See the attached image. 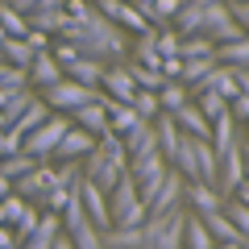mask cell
I'll return each mask as SVG.
<instances>
[{
  "label": "cell",
  "mask_w": 249,
  "mask_h": 249,
  "mask_svg": "<svg viewBox=\"0 0 249 249\" xmlns=\"http://www.w3.org/2000/svg\"><path fill=\"white\" fill-rule=\"evenodd\" d=\"M124 170H129V154H124V142H121L116 133L96 137V145H91L88 162H83V178H91L100 191H112L116 178H121Z\"/></svg>",
  "instance_id": "6da1fadb"
},
{
  "label": "cell",
  "mask_w": 249,
  "mask_h": 249,
  "mask_svg": "<svg viewBox=\"0 0 249 249\" xmlns=\"http://www.w3.org/2000/svg\"><path fill=\"white\" fill-rule=\"evenodd\" d=\"M183 224H187L183 208H170L162 216H145L142 220V249H183Z\"/></svg>",
  "instance_id": "7a4b0ae2"
},
{
  "label": "cell",
  "mask_w": 249,
  "mask_h": 249,
  "mask_svg": "<svg viewBox=\"0 0 249 249\" xmlns=\"http://www.w3.org/2000/svg\"><path fill=\"white\" fill-rule=\"evenodd\" d=\"M108 220H112V229L145 220V204H142V196H137V183H133L129 170H124V175L116 178V187L108 191Z\"/></svg>",
  "instance_id": "3957f363"
},
{
  "label": "cell",
  "mask_w": 249,
  "mask_h": 249,
  "mask_svg": "<svg viewBox=\"0 0 249 249\" xmlns=\"http://www.w3.org/2000/svg\"><path fill=\"white\" fill-rule=\"evenodd\" d=\"M67 129H71V116H67V112H50V116H46V121L34 129V133H25V137H21V150H25V154H34L37 162H50L54 145L62 142V133H67Z\"/></svg>",
  "instance_id": "277c9868"
},
{
  "label": "cell",
  "mask_w": 249,
  "mask_h": 249,
  "mask_svg": "<svg viewBox=\"0 0 249 249\" xmlns=\"http://www.w3.org/2000/svg\"><path fill=\"white\" fill-rule=\"evenodd\" d=\"M100 91L96 88H83V83H75V79H67L62 75L58 83H50V88H42V100L50 104V112H67L71 116L75 108H83V104H91Z\"/></svg>",
  "instance_id": "5b68a950"
},
{
  "label": "cell",
  "mask_w": 249,
  "mask_h": 249,
  "mask_svg": "<svg viewBox=\"0 0 249 249\" xmlns=\"http://www.w3.org/2000/svg\"><path fill=\"white\" fill-rule=\"evenodd\" d=\"M91 145H96V137H91L88 129H79V124H71V129L62 133V142L54 145L50 158L54 162H79V158H88V154H91Z\"/></svg>",
  "instance_id": "8992f818"
},
{
  "label": "cell",
  "mask_w": 249,
  "mask_h": 249,
  "mask_svg": "<svg viewBox=\"0 0 249 249\" xmlns=\"http://www.w3.org/2000/svg\"><path fill=\"white\" fill-rule=\"evenodd\" d=\"M58 183V175H54V166H34L29 170V175H21V178H13V191H17V196H25L29 204H37V199L46 196V191H50V187Z\"/></svg>",
  "instance_id": "52a82bcc"
},
{
  "label": "cell",
  "mask_w": 249,
  "mask_h": 249,
  "mask_svg": "<svg viewBox=\"0 0 249 249\" xmlns=\"http://www.w3.org/2000/svg\"><path fill=\"white\" fill-rule=\"evenodd\" d=\"M241 178H245V154H241V145H232V150L220 158V170H216V191L229 199L232 191L241 187Z\"/></svg>",
  "instance_id": "ba28073f"
},
{
  "label": "cell",
  "mask_w": 249,
  "mask_h": 249,
  "mask_svg": "<svg viewBox=\"0 0 249 249\" xmlns=\"http://www.w3.org/2000/svg\"><path fill=\"white\" fill-rule=\"evenodd\" d=\"M79 199H83V212H88V220L96 224L100 232L112 229V220H108V191H100L91 178H83V183H79Z\"/></svg>",
  "instance_id": "9c48e42d"
},
{
  "label": "cell",
  "mask_w": 249,
  "mask_h": 249,
  "mask_svg": "<svg viewBox=\"0 0 249 249\" xmlns=\"http://www.w3.org/2000/svg\"><path fill=\"white\" fill-rule=\"evenodd\" d=\"M183 183H187V178L170 166L166 178H162V187H158V196L150 199V212H145V216H162V212H170V208H178V199H183Z\"/></svg>",
  "instance_id": "30bf717a"
},
{
  "label": "cell",
  "mask_w": 249,
  "mask_h": 249,
  "mask_svg": "<svg viewBox=\"0 0 249 249\" xmlns=\"http://www.w3.org/2000/svg\"><path fill=\"white\" fill-rule=\"evenodd\" d=\"M124 154H129V162L133 158H145V154L158 150V133H154V121H137L133 124V133H124Z\"/></svg>",
  "instance_id": "8fae6325"
},
{
  "label": "cell",
  "mask_w": 249,
  "mask_h": 249,
  "mask_svg": "<svg viewBox=\"0 0 249 249\" xmlns=\"http://www.w3.org/2000/svg\"><path fill=\"white\" fill-rule=\"evenodd\" d=\"M183 199L191 204V212L204 216V212H216V208H224V196L216 191L212 183H183Z\"/></svg>",
  "instance_id": "7c38bea8"
},
{
  "label": "cell",
  "mask_w": 249,
  "mask_h": 249,
  "mask_svg": "<svg viewBox=\"0 0 249 249\" xmlns=\"http://www.w3.org/2000/svg\"><path fill=\"white\" fill-rule=\"evenodd\" d=\"M100 91H104L108 100H121V104H129V100H133V91H137V83L129 79V71H124V67H104Z\"/></svg>",
  "instance_id": "4fadbf2b"
},
{
  "label": "cell",
  "mask_w": 249,
  "mask_h": 249,
  "mask_svg": "<svg viewBox=\"0 0 249 249\" xmlns=\"http://www.w3.org/2000/svg\"><path fill=\"white\" fill-rule=\"evenodd\" d=\"M71 124H79V129H88L91 137H104V133H112V129H108V112H104V104H100V96L91 100V104L75 108V112H71Z\"/></svg>",
  "instance_id": "5bb4252c"
},
{
  "label": "cell",
  "mask_w": 249,
  "mask_h": 249,
  "mask_svg": "<svg viewBox=\"0 0 249 249\" xmlns=\"http://www.w3.org/2000/svg\"><path fill=\"white\" fill-rule=\"evenodd\" d=\"M170 116H175L178 133H187V137H208V133H212V121L196 108V100H187V104L178 108V112H170Z\"/></svg>",
  "instance_id": "9a60e30c"
},
{
  "label": "cell",
  "mask_w": 249,
  "mask_h": 249,
  "mask_svg": "<svg viewBox=\"0 0 249 249\" xmlns=\"http://www.w3.org/2000/svg\"><path fill=\"white\" fill-rule=\"evenodd\" d=\"M58 79H62L58 58H54L50 50H37L34 62H29V83H34V88H50V83H58Z\"/></svg>",
  "instance_id": "2e32d148"
},
{
  "label": "cell",
  "mask_w": 249,
  "mask_h": 249,
  "mask_svg": "<svg viewBox=\"0 0 249 249\" xmlns=\"http://www.w3.org/2000/svg\"><path fill=\"white\" fill-rule=\"evenodd\" d=\"M104 67H108V62H96V58H83V54H79L71 67H62V75H67V79H75V83H83V88H96V91H100Z\"/></svg>",
  "instance_id": "e0dca14e"
},
{
  "label": "cell",
  "mask_w": 249,
  "mask_h": 249,
  "mask_svg": "<svg viewBox=\"0 0 249 249\" xmlns=\"http://www.w3.org/2000/svg\"><path fill=\"white\" fill-rule=\"evenodd\" d=\"M208 142H212V150H216V158H224V154L237 145V121H232L229 112H220L212 121V133H208Z\"/></svg>",
  "instance_id": "ac0fdd59"
},
{
  "label": "cell",
  "mask_w": 249,
  "mask_h": 249,
  "mask_svg": "<svg viewBox=\"0 0 249 249\" xmlns=\"http://www.w3.org/2000/svg\"><path fill=\"white\" fill-rule=\"evenodd\" d=\"M34 54H37V50L25 42V37H4V42H0V62H9V67H21V71H29Z\"/></svg>",
  "instance_id": "d6986e66"
},
{
  "label": "cell",
  "mask_w": 249,
  "mask_h": 249,
  "mask_svg": "<svg viewBox=\"0 0 249 249\" xmlns=\"http://www.w3.org/2000/svg\"><path fill=\"white\" fill-rule=\"evenodd\" d=\"M104 249H142V224H124V229H104L100 232Z\"/></svg>",
  "instance_id": "ffe728a7"
},
{
  "label": "cell",
  "mask_w": 249,
  "mask_h": 249,
  "mask_svg": "<svg viewBox=\"0 0 249 249\" xmlns=\"http://www.w3.org/2000/svg\"><path fill=\"white\" fill-rule=\"evenodd\" d=\"M199 220L208 224V232H212L216 241H237V245H245V237H241V232H237V224H232L229 216H224V208H216V212H204Z\"/></svg>",
  "instance_id": "44dd1931"
},
{
  "label": "cell",
  "mask_w": 249,
  "mask_h": 249,
  "mask_svg": "<svg viewBox=\"0 0 249 249\" xmlns=\"http://www.w3.org/2000/svg\"><path fill=\"white\" fill-rule=\"evenodd\" d=\"M124 71H129V79L137 83V91H158L162 83H166L158 67H150V62H137V58H129V67H124Z\"/></svg>",
  "instance_id": "7402d4cb"
},
{
  "label": "cell",
  "mask_w": 249,
  "mask_h": 249,
  "mask_svg": "<svg viewBox=\"0 0 249 249\" xmlns=\"http://www.w3.org/2000/svg\"><path fill=\"white\" fill-rule=\"evenodd\" d=\"M183 245L187 249H216V237L208 232V224L199 220L196 212L187 216V224H183Z\"/></svg>",
  "instance_id": "603a6c76"
},
{
  "label": "cell",
  "mask_w": 249,
  "mask_h": 249,
  "mask_svg": "<svg viewBox=\"0 0 249 249\" xmlns=\"http://www.w3.org/2000/svg\"><path fill=\"white\" fill-rule=\"evenodd\" d=\"M46 116H50V104H46V100H34V104H29L25 112H21L17 121L9 124V129H13V133H17V137H25V133H34L37 124L46 121Z\"/></svg>",
  "instance_id": "cb8c5ba5"
},
{
  "label": "cell",
  "mask_w": 249,
  "mask_h": 249,
  "mask_svg": "<svg viewBox=\"0 0 249 249\" xmlns=\"http://www.w3.org/2000/svg\"><path fill=\"white\" fill-rule=\"evenodd\" d=\"M216 62H220V67H249V37L220 42L216 46Z\"/></svg>",
  "instance_id": "d4e9b609"
},
{
  "label": "cell",
  "mask_w": 249,
  "mask_h": 249,
  "mask_svg": "<svg viewBox=\"0 0 249 249\" xmlns=\"http://www.w3.org/2000/svg\"><path fill=\"white\" fill-rule=\"evenodd\" d=\"M187 100H191V91H187L178 79H166V83L158 88V112H178Z\"/></svg>",
  "instance_id": "484cf974"
},
{
  "label": "cell",
  "mask_w": 249,
  "mask_h": 249,
  "mask_svg": "<svg viewBox=\"0 0 249 249\" xmlns=\"http://www.w3.org/2000/svg\"><path fill=\"white\" fill-rule=\"evenodd\" d=\"M25 21H29V29H37V34H58L62 21H67V13L62 9H34V13H25Z\"/></svg>",
  "instance_id": "4316f807"
},
{
  "label": "cell",
  "mask_w": 249,
  "mask_h": 249,
  "mask_svg": "<svg viewBox=\"0 0 249 249\" xmlns=\"http://www.w3.org/2000/svg\"><path fill=\"white\" fill-rule=\"evenodd\" d=\"M67 237H71L75 249H104V245H100V229L88 220V216H83L79 224H71V229H67Z\"/></svg>",
  "instance_id": "83f0119b"
},
{
  "label": "cell",
  "mask_w": 249,
  "mask_h": 249,
  "mask_svg": "<svg viewBox=\"0 0 249 249\" xmlns=\"http://www.w3.org/2000/svg\"><path fill=\"white\" fill-rule=\"evenodd\" d=\"M212 67H216V54H208V58H183V75H178V83L191 91L208 71H212Z\"/></svg>",
  "instance_id": "f1b7e54d"
},
{
  "label": "cell",
  "mask_w": 249,
  "mask_h": 249,
  "mask_svg": "<svg viewBox=\"0 0 249 249\" xmlns=\"http://www.w3.org/2000/svg\"><path fill=\"white\" fill-rule=\"evenodd\" d=\"M34 166H42V162H37L34 154H25V150L9 154V158H0V175H4V178H21V175H29Z\"/></svg>",
  "instance_id": "f546056e"
},
{
  "label": "cell",
  "mask_w": 249,
  "mask_h": 249,
  "mask_svg": "<svg viewBox=\"0 0 249 249\" xmlns=\"http://www.w3.org/2000/svg\"><path fill=\"white\" fill-rule=\"evenodd\" d=\"M208 54H216V42L204 34H187L178 42V58H208Z\"/></svg>",
  "instance_id": "4dcf8cb0"
},
{
  "label": "cell",
  "mask_w": 249,
  "mask_h": 249,
  "mask_svg": "<svg viewBox=\"0 0 249 249\" xmlns=\"http://www.w3.org/2000/svg\"><path fill=\"white\" fill-rule=\"evenodd\" d=\"M0 25H4V34H9V37H25L29 34L25 13H17L13 4H4V0H0Z\"/></svg>",
  "instance_id": "1f68e13d"
},
{
  "label": "cell",
  "mask_w": 249,
  "mask_h": 249,
  "mask_svg": "<svg viewBox=\"0 0 249 249\" xmlns=\"http://www.w3.org/2000/svg\"><path fill=\"white\" fill-rule=\"evenodd\" d=\"M191 100H196V108L208 116V121H216L220 112H229V100H224L220 91H199V96H191Z\"/></svg>",
  "instance_id": "d6a6232c"
},
{
  "label": "cell",
  "mask_w": 249,
  "mask_h": 249,
  "mask_svg": "<svg viewBox=\"0 0 249 249\" xmlns=\"http://www.w3.org/2000/svg\"><path fill=\"white\" fill-rule=\"evenodd\" d=\"M34 100H37V96H29V88H21V91H13V96L4 100V104H0V112H4V124H13V121H17V116L25 112L29 104H34Z\"/></svg>",
  "instance_id": "836d02e7"
},
{
  "label": "cell",
  "mask_w": 249,
  "mask_h": 249,
  "mask_svg": "<svg viewBox=\"0 0 249 249\" xmlns=\"http://www.w3.org/2000/svg\"><path fill=\"white\" fill-rule=\"evenodd\" d=\"M129 104H133V112L142 116V121H154V116H158V91H133Z\"/></svg>",
  "instance_id": "e575fe53"
},
{
  "label": "cell",
  "mask_w": 249,
  "mask_h": 249,
  "mask_svg": "<svg viewBox=\"0 0 249 249\" xmlns=\"http://www.w3.org/2000/svg\"><path fill=\"white\" fill-rule=\"evenodd\" d=\"M37 216H42V208H37V204H29L25 212H21L17 220H13V237H17V241H25L29 232L37 229Z\"/></svg>",
  "instance_id": "d590c367"
},
{
  "label": "cell",
  "mask_w": 249,
  "mask_h": 249,
  "mask_svg": "<svg viewBox=\"0 0 249 249\" xmlns=\"http://www.w3.org/2000/svg\"><path fill=\"white\" fill-rule=\"evenodd\" d=\"M224 216H229V220L237 224V232L249 241V208H245V204H237V199H224Z\"/></svg>",
  "instance_id": "8d00e7d4"
},
{
  "label": "cell",
  "mask_w": 249,
  "mask_h": 249,
  "mask_svg": "<svg viewBox=\"0 0 249 249\" xmlns=\"http://www.w3.org/2000/svg\"><path fill=\"white\" fill-rule=\"evenodd\" d=\"M50 54L58 58V67H71V62L79 58V46H75V42H62V37H58V42H50Z\"/></svg>",
  "instance_id": "74e56055"
},
{
  "label": "cell",
  "mask_w": 249,
  "mask_h": 249,
  "mask_svg": "<svg viewBox=\"0 0 249 249\" xmlns=\"http://www.w3.org/2000/svg\"><path fill=\"white\" fill-rule=\"evenodd\" d=\"M178 42H183V37H178L175 29H158V58H170V54H178Z\"/></svg>",
  "instance_id": "f35d334b"
},
{
  "label": "cell",
  "mask_w": 249,
  "mask_h": 249,
  "mask_svg": "<svg viewBox=\"0 0 249 249\" xmlns=\"http://www.w3.org/2000/svg\"><path fill=\"white\" fill-rule=\"evenodd\" d=\"M62 13H67L71 21H88L91 13H96V4H91V0H67V4H62Z\"/></svg>",
  "instance_id": "ab89813d"
},
{
  "label": "cell",
  "mask_w": 249,
  "mask_h": 249,
  "mask_svg": "<svg viewBox=\"0 0 249 249\" xmlns=\"http://www.w3.org/2000/svg\"><path fill=\"white\" fill-rule=\"evenodd\" d=\"M229 13H232V21H237V25L245 29V37H249V0H232Z\"/></svg>",
  "instance_id": "60d3db41"
},
{
  "label": "cell",
  "mask_w": 249,
  "mask_h": 249,
  "mask_svg": "<svg viewBox=\"0 0 249 249\" xmlns=\"http://www.w3.org/2000/svg\"><path fill=\"white\" fill-rule=\"evenodd\" d=\"M21 150V137L13 133V129H0V158H9V154Z\"/></svg>",
  "instance_id": "b9f144b4"
},
{
  "label": "cell",
  "mask_w": 249,
  "mask_h": 249,
  "mask_svg": "<svg viewBox=\"0 0 249 249\" xmlns=\"http://www.w3.org/2000/svg\"><path fill=\"white\" fill-rule=\"evenodd\" d=\"M178 75H183V58H178V54L162 58V79H178Z\"/></svg>",
  "instance_id": "7bdbcfd3"
},
{
  "label": "cell",
  "mask_w": 249,
  "mask_h": 249,
  "mask_svg": "<svg viewBox=\"0 0 249 249\" xmlns=\"http://www.w3.org/2000/svg\"><path fill=\"white\" fill-rule=\"evenodd\" d=\"M25 42L34 46V50H50V34H37V29H29V34H25Z\"/></svg>",
  "instance_id": "ee69618b"
},
{
  "label": "cell",
  "mask_w": 249,
  "mask_h": 249,
  "mask_svg": "<svg viewBox=\"0 0 249 249\" xmlns=\"http://www.w3.org/2000/svg\"><path fill=\"white\" fill-rule=\"evenodd\" d=\"M17 245V237H13V229L9 224H0V249H13Z\"/></svg>",
  "instance_id": "f6af8a7d"
},
{
  "label": "cell",
  "mask_w": 249,
  "mask_h": 249,
  "mask_svg": "<svg viewBox=\"0 0 249 249\" xmlns=\"http://www.w3.org/2000/svg\"><path fill=\"white\" fill-rule=\"evenodd\" d=\"M4 4H13L17 13H34L37 9V0H4Z\"/></svg>",
  "instance_id": "bcb514c9"
},
{
  "label": "cell",
  "mask_w": 249,
  "mask_h": 249,
  "mask_svg": "<svg viewBox=\"0 0 249 249\" xmlns=\"http://www.w3.org/2000/svg\"><path fill=\"white\" fill-rule=\"evenodd\" d=\"M50 249H75V245H71V237H67V232H58V237L50 241Z\"/></svg>",
  "instance_id": "7dc6e473"
},
{
  "label": "cell",
  "mask_w": 249,
  "mask_h": 249,
  "mask_svg": "<svg viewBox=\"0 0 249 249\" xmlns=\"http://www.w3.org/2000/svg\"><path fill=\"white\" fill-rule=\"evenodd\" d=\"M4 196H13V178H4V175H0V199H4Z\"/></svg>",
  "instance_id": "c3c4849f"
},
{
  "label": "cell",
  "mask_w": 249,
  "mask_h": 249,
  "mask_svg": "<svg viewBox=\"0 0 249 249\" xmlns=\"http://www.w3.org/2000/svg\"><path fill=\"white\" fill-rule=\"evenodd\" d=\"M129 4H133V9H137V13H142V17H145V9H150L154 0H129Z\"/></svg>",
  "instance_id": "681fc988"
},
{
  "label": "cell",
  "mask_w": 249,
  "mask_h": 249,
  "mask_svg": "<svg viewBox=\"0 0 249 249\" xmlns=\"http://www.w3.org/2000/svg\"><path fill=\"white\" fill-rule=\"evenodd\" d=\"M216 249H241L237 241H216Z\"/></svg>",
  "instance_id": "f907efd6"
},
{
  "label": "cell",
  "mask_w": 249,
  "mask_h": 249,
  "mask_svg": "<svg viewBox=\"0 0 249 249\" xmlns=\"http://www.w3.org/2000/svg\"><path fill=\"white\" fill-rule=\"evenodd\" d=\"M191 4H204V9H208V4H216V0H191Z\"/></svg>",
  "instance_id": "816d5d0a"
},
{
  "label": "cell",
  "mask_w": 249,
  "mask_h": 249,
  "mask_svg": "<svg viewBox=\"0 0 249 249\" xmlns=\"http://www.w3.org/2000/svg\"><path fill=\"white\" fill-rule=\"evenodd\" d=\"M241 154H245V166H249V145H241Z\"/></svg>",
  "instance_id": "f5cc1de1"
},
{
  "label": "cell",
  "mask_w": 249,
  "mask_h": 249,
  "mask_svg": "<svg viewBox=\"0 0 249 249\" xmlns=\"http://www.w3.org/2000/svg\"><path fill=\"white\" fill-rule=\"evenodd\" d=\"M4 71H9V62H0V79H4Z\"/></svg>",
  "instance_id": "db71d44e"
},
{
  "label": "cell",
  "mask_w": 249,
  "mask_h": 249,
  "mask_svg": "<svg viewBox=\"0 0 249 249\" xmlns=\"http://www.w3.org/2000/svg\"><path fill=\"white\" fill-rule=\"evenodd\" d=\"M4 37H9V34H4V25H0V42H4Z\"/></svg>",
  "instance_id": "11a10c76"
},
{
  "label": "cell",
  "mask_w": 249,
  "mask_h": 249,
  "mask_svg": "<svg viewBox=\"0 0 249 249\" xmlns=\"http://www.w3.org/2000/svg\"><path fill=\"white\" fill-rule=\"evenodd\" d=\"M245 178H249V166H245Z\"/></svg>",
  "instance_id": "9f6ffc18"
},
{
  "label": "cell",
  "mask_w": 249,
  "mask_h": 249,
  "mask_svg": "<svg viewBox=\"0 0 249 249\" xmlns=\"http://www.w3.org/2000/svg\"><path fill=\"white\" fill-rule=\"evenodd\" d=\"M13 249H17V245H13Z\"/></svg>",
  "instance_id": "6f0895ef"
},
{
  "label": "cell",
  "mask_w": 249,
  "mask_h": 249,
  "mask_svg": "<svg viewBox=\"0 0 249 249\" xmlns=\"http://www.w3.org/2000/svg\"><path fill=\"white\" fill-rule=\"evenodd\" d=\"M245 124H249V121H245Z\"/></svg>",
  "instance_id": "680465c9"
}]
</instances>
